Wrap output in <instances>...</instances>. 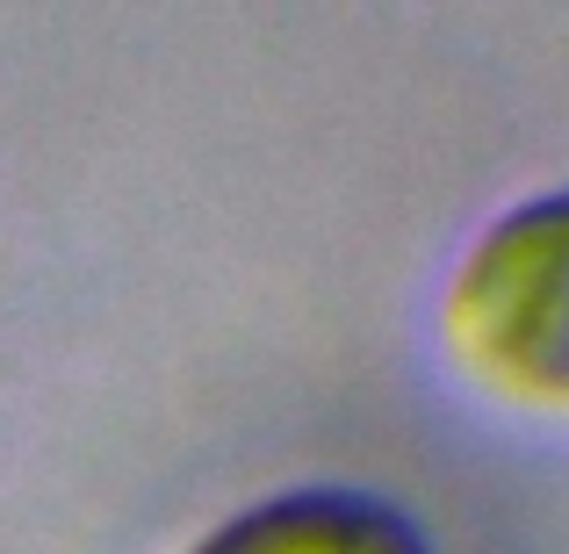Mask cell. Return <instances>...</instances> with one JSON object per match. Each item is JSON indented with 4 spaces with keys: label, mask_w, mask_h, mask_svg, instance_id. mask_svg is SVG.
I'll use <instances>...</instances> for the list:
<instances>
[{
    "label": "cell",
    "mask_w": 569,
    "mask_h": 554,
    "mask_svg": "<svg viewBox=\"0 0 569 554\" xmlns=\"http://www.w3.org/2000/svg\"><path fill=\"white\" fill-rule=\"evenodd\" d=\"M440 324L498 396L569 411V188L505 209L461 252Z\"/></svg>",
    "instance_id": "cell-1"
},
{
    "label": "cell",
    "mask_w": 569,
    "mask_h": 554,
    "mask_svg": "<svg viewBox=\"0 0 569 554\" xmlns=\"http://www.w3.org/2000/svg\"><path fill=\"white\" fill-rule=\"evenodd\" d=\"M188 554H432L418 518L368 490H281L202 533Z\"/></svg>",
    "instance_id": "cell-2"
}]
</instances>
